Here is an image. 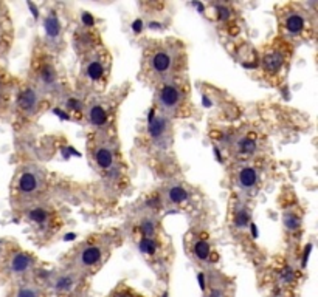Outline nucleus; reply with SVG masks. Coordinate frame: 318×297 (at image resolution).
Instances as JSON below:
<instances>
[{"instance_id":"obj_4","label":"nucleus","mask_w":318,"mask_h":297,"mask_svg":"<svg viewBox=\"0 0 318 297\" xmlns=\"http://www.w3.org/2000/svg\"><path fill=\"white\" fill-rule=\"evenodd\" d=\"M290 56H292V48L287 40L280 37V40L272 42L261 53L260 63L263 73L270 81L281 79V76H284L287 71Z\"/></svg>"},{"instance_id":"obj_19","label":"nucleus","mask_w":318,"mask_h":297,"mask_svg":"<svg viewBox=\"0 0 318 297\" xmlns=\"http://www.w3.org/2000/svg\"><path fill=\"white\" fill-rule=\"evenodd\" d=\"M44 31H45V39L50 45H57V42L62 40V25L59 16L54 11H50L44 17Z\"/></svg>"},{"instance_id":"obj_31","label":"nucleus","mask_w":318,"mask_h":297,"mask_svg":"<svg viewBox=\"0 0 318 297\" xmlns=\"http://www.w3.org/2000/svg\"><path fill=\"white\" fill-rule=\"evenodd\" d=\"M113 297H131V295L126 294V292H120V294H116V295H113Z\"/></svg>"},{"instance_id":"obj_5","label":"nucleus","mask_w":318,"mask_h":297,"mask_svg":"<svg viewBox=\"0 0 318 297\" xmlns=\"http://www.w3.org/2000/svg\"><path fill=\"white\" fill-rule=\"evenodd\" d=\"M31 71H33V86L42 93V95H53L59 92L61 81L57 68L50 57V54L45 51L36 53L34 59L31 60Z\"/></svg>"},{"instance_id":"obj_7","label":"nucleus","mask_w":318,"mask_h":297,"mask_svg":"<svg viewBox=\"0 0 318 297\" xmlns=\"http://www.w3.org/2000/svg\"><path fill=\"white\" fill-rule=\"evenodd\" d=\"M44 186H45L44 174L37 167L28 166L17 174L13 189H14L16 198L24 200L27 203H31V200L39 195V192L44 189Z\"/></svg>"},{"instance_id":"obj_17","label":"nucleus","mask_w":318,"mask_h":297,"mask_svg":"<svg viewBox=\"0 0 318 297\" xmlns=\"http://www.w3.org/2000/svg\"><path fill=\"white\" fill-rule=\"evenodd\" d=\"M189 200H191V194L183 184H178V183L168 184L163 190V201L171 207L183 206Z\"/></svg>"},{"instance_id":"obj_18","label":"nucleus","mask_w":318,"mask_h":297,"mask_svg":"<svg viewBox=\"0 0 318 297\" xmlns=\"http://www.w3.org/2000/svg\"><path fill=\"white\" fill-rule=\"evenodd\" d=\"M76 285H78V275L70 271L54 274L50 282V286L57 294H69L76 288Z\"/></svg>"},{"instance_id":"obj_28","label":"nucleus","mask_w":318,"mask_h":297,"mask_svg":"<svg viewBox=\"0 0 318 297\" xmlns=\"http://www.w3.org/2000/svg\"><path fill=\"white\" fill-rule=\"evenodd\" d=\"M81 22H83V25H84L86 28H90V27L95 25V19H93L89 13H83V16H81Z\"/></svg>"},{"instance_id":"obj_26","label":"nucleus","mask_w":318,"mask_h":297,"mask_svg":"<svg viewBox=\"0 0 318 297\" xmlns=\"http://www.w3.org/2000/svg\"><path fill=\"white\" fill-rule=\"evenodd\" d=\"M284 226L290 231V232H296L301 226V218L300 215H296V212L289 210L284 214Z\"/></svg>"},{"instance_id":"obj_23","label":"nucleus","mask_w":318,"mask_h":297,"mask_svg":"<svg viewBox=\"0 0 318 297\" xmlns=\"http://www.w3.org/2000/svg\"><path fill=\"white\" fill-rule=\"evenodd\" d=\"M13 297H42V291L36 283H22L16 288Z\"/></svg>"},{"instance_id":"obj_20","label":"nucleus","mask_w":318,"mask_h":297,"mask_svg":"<svg viewBox=\"0 0 318 297\" xmlns=\"http://www.w3.org/2000/svg\"><path fill=\"white\" fill-rule=\"evenodd\" d=\"M191 252H193V257L201 263H207V262L211 260V245L204 237H194L193 239Z\"/></svg>"},{"instance_id":"obj_9","label":"nucleus","mask_w":318,"mask_h":297,"mask_svg":"<svg viewBox=\"0 0 318 297\" xmlns=\"http://www.w3.org/2000/svg\"><path fill=\"white\" fill-rule=\"evenodd\" d=\"M90 157L93 164L96 166V169L107 175V177H113L118 171V160H116V152L115 147L103 139V141H96L92 148H90Z\"/></svg>"},{"instance_id":"obj_16","label":"nucleus","mask_w":318,"mask_h":297,"mask_svg":"<svg viewBox=\"0 0 318 297\" xmlns=\"http://www.w3.org/2000/svg\"><path fill=\"white\" fill-rule=\"evenodd\" d=\"M236 186L244 190H253L260 184V171L256 167H253L250 164H242L237 171H236V177H234Z\"/></svg>"},{"instance_id":"obj_29","label":"nucleus","mask_w":318,"mask_h":297,"mask_svg":"<svg viewBox=\"0 0 318 297\" xmlns=\"http://www.w3.org/2000/svg\"><path fill=\"white\" fill-rule=\"evenodd\" d=\"M5 87H4V84L0 82V107H2L4 104H5Z\"/></svg>"},{"instance_id":"obj_1","label":"nucleus","mask_w":318,"mask_h":297,"mask_svg":"<svg viewBox=\"0 0 318 297\" xmlns=\"http://www.w3.org/2000/svg\"><path fill=\"white\" fill-rule=\"evenodd\" d=\"M183 48L175 42H157L145 50V74L154 82H163L177 76L182 68Z\"/></svg>"},{"instance_id":"obj_21","label":"nucleus","mask_w":318,"mask_h":297,"mask_svg":"<svg viewBox=\"0 0 318 297\" xmlns=\"http://www.w3.org/2000/svg\"><path fill=\"white\" fill-rule=\"evenodd\" d=\"M138 248H140L142 254H145L148 257H154L160 249V243L155 237H140Z\"/></svg>"},{"instance_id":"obj_24","label":"nucleus","mask_w":318,"mask_h":297,"mask_svg":"<svg viewBox=\"0 0 318 297\" xmlns=\"http://www.w3.org/2000/svg\"><path fill=\"white\" fill-rule=\"evenodd\" d=\"M138 232H140V237H157L155 220L151 217L142 218V221L138 223Z\"/></svg>"},{"instance_id":"obj_3","label":"nucleus","mask_w":318,"mask_h":297,"mask_svg":"<svg viewBox=\"0 0 318 297\" xmlns=\"http://www.w3.org/2000/svg\"><path fill=\"white\" fill-rule=\"evenodd\" d=\"M155 102L158 112L169 119L174 116H182V113L188 109V89L177 81V78L158 82Z\"/></svg>"},{"instance_id":"obj_22","label":"nucleus","mask_w":318,"mask_h":297,"mask_svg":"<svg viewBox=\"0 0 318 297\" xmlns=\"http://www.w3.org/2000/svg\"><path fill=\"white\" fill-rule=\"evenodd\" d=\"M250 223V210L247 206L241 204L236 210H234V217H233V225L237 228V229H245Z\"/></svg>"},{"instance_id":"obj_30","label":"nucleus","mask_w":318,"mask_h":297,"mask_svg":"<svg viewBox=\"0 0 318 297\" xmlns=\"http://www.w3.org/2000/svg\"><path fill=\"white\" fill-rule=\"evenodd\" d=\"M4 39H5V33H4L2 27H0V47L4 45Z\"/></svg>"},{"instance_id":"obj_10","label":"nucleus","mask_w":318,"mask_h":297,"mask_svg":"<svg viewBox=\"0 0 318 297\" xmlns=\"http://www.w3.org/2000/svg\"><path fill=\"white\" fill-rule=\"evenodd\" d=\"M172 129H171V119L165 115L158 113H151L149 121H148V138L152 144L154 148L157 151H165L169 147Z\"/></svg>"},{"instance_id":"obj_13","label":"nucleus","mask_w":318,"mask_h":297,"mask_svg":"<svg viewBox=\"0 0 318 297\" xmlns=\"http://www.w3.org/2000/svg\"><path fill=\"white\" fill-rule=\"evenodd\" d=\"M84 116L87 122L96 130H106L110 125V109L100 101H92L86 105Z\"/></svg>"},{"instance_id":"obj_27","label":"nucleus","mask_w":318,"mask_h":297,"mask_svg":"<svg viewBox=\"0 0 318 297\" xmlns=\"http://www.w3.org/2000/svg\"><path fill=\"white\" fill-rule=\"evenodd\" d=\"M66 109H67L69 113L72 112V113H83V115H84L86 105H84V102H83L80 98L70 96V98L66 99Z\"/></svg>"},{"instance_id":"obj_14","label":"nucleus","mask_w":318,"mask_h":297,"mask_svg":"<svg viewBox=\"0 0 318 297\" xmlns=\"http://www.w3.org/2000/svg\"><path fill=\"white\" fill-rule=\"evenodd\" d=\"M34 259L33 256H30L25 251H14L7 262L8 271L11 275H17V277H24L28 275L34 271Z\"/></svg>"},{"instance_id":"obj_12","label":"nucleus","mask_w":318,"mask_h":297,"mask_svg":"<svg viewBox=\"0 0 318 297\" xmlns=\"http://www.w3.org/2000/svg\"><path fill=\"white\" fill-rule=\"evenodd\" d=\"M42 101H44V95L33 84H28L22 87L17 93V110L21 115L27 118H33L39 113L42 107Z\"/></svg>"},{"instance_id":"obj_15","label":"nucleus","mask_w":318,"mask_h":297,"mask_svg":"<svg viewBox=\"0 0 318 297\" xmlns=\"http://www.w3.org/2000/svg\"><path fill=\"white\" fill-rule=\"evenodd\" d=\"M231 148L236 152V155L242 158H248V157L256 155L260 148V139L254 133H244L234 138Z\"/></svg>"},{"instance_id":"obj_8","label":"nucleus","mask_w":318,"mask_h":297,"mask_svg":"<svg viewBox=\"0 0 318 297\" xmlns=\"http://www.w3.org/2000/svg\"><path fill=\"white\" fill-rule=\"evenodd\" d=\"M106 257V246L95 240H87L73 252V265L78 271L87 272L96 269Z\"/></svg>"},{"instance_id":"obj_2","label":"nucleus","mask_w":318,"mask_h":297,"mask_svg":"<svg viewBox=\"0 0 318 297\" xmlns=\"http://www.w3.org/2000/svg\"><path fill=\"white\" fill-rule=\"evenodd\" d=\"M280 31L284 40L289 44L295 39L310 37L313 30V22L310 20L309 11L298 4H287L281 7L278 13Z\"/></svg>"},{"instance_id":"obj_11","label":"nucleus","mask_w":318,"mask_h":297,"mask_svg":"<svg viewBox=\"0 0 318 297\" xmlns=\"http://www.w3.org/2000/svg\"><path fill=\"white\" fill-rule=\"evenodd\" d=\"M25 218L30 225H33L41 232H50L53 228H56L54 210L45 204L28 203L25 207Z\"/></svg>"},{"instance_id":"obj_6","label":"nucleus","mask_w":318,"mask_h":297,"mask_svg":"<svg viewBox=\"0 0 318 297\" xmlns=\"http://www.w3.org/2000/svg\"><path fill=\"white\" fill-rule=\"evenodd\" d=\"M109 54L103 50L92 48L86 53V57L81 65V74L93 89H103L109 79Z\"/></svg>"},{"instance_id":"obj_25","label":"nucleus","mask_w":318,"mask_h":297,"mask_svg":"<svg viewBox=\"0 0 318 297\" xmlns=\"http://www.w3.org/2000/svg\"><path fill=\"white\" fill-rule=\"evenodd\" d=\"M213 7H214V14H216L217 22L228 24L233 19V10L228 5H225V4H214Z\"/></svg>"}]
</instances>
